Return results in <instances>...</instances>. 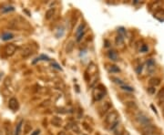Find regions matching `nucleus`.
Masks as SVG:
<instances>
[{
	"mask_svg": "<svg viewBox=\"0 0 164 135\" xmlns=\"http://www.w3.org/2000/svg\"><path fill=\"white\" fill-rule=\"evenodd\" d=\"M105 123L107 126L109 127V129L113 130L117 125L118 124V113L116 111H111L106 116Z\"/></svg>",
	"mask_w": 164,
	"mask_h": 135,
	"instance_id": "1",
	"label": "nucleus"
},
{
	"mask_svg": "<svg viewBox=\"0 0 164 135\" xmlns=\"http://www.w3.org/2000/svg\"><path fill=\"white\" fill-rule=\"evenodd\" d=\"M136 120L137 122L141 124L142 126H147V125H150L151 123V120L150 119V117L147 115L146 113H144L143 111H140L137 113L136 115Z\"/></svg>",
	"mask_w": 164,
	"mask_h": 135,
	"instance_id": "2",
	"label": "nucleus"
},
{
	"mask_svg": "<svg viewBox=\"0 0 164 135\" xmlns=\"http://www.w3.org/2000/svg\"><path fill=\"white\" fill-rule=\"evenodd\" d=\"M4 51H5V54L7 55V57H11L17 51V47L14 44H8V45H7V46L5 47Z\"/></svg>",
	"mask_w": 164,
	"mask_h": 135,
	"instance_id": "3",
	"label": "nucleus"
},
{
	"mask_svg": "<svg viewBox=\"0 0 164 135\" xmlns=\"http://www.w3.org/2000/svg\"><path fill=\"white\" fill-rule=\"evenodd\" d=\"M8 107L11 111H17L18 109H19V103H18V100L16 98H11L8 101Z\"/></svg>",
	"mask_w": 164,
	"mask_h": 135,
	"instance_id": "4",
	"label": "nucleus"
},
{
	"mask_svg": "<svg viewBox=\"0 0 164 135\" xmlns=\"http://www.w3.org/2000/svg\"><path fill=\"white\" fill-rule=\"evenodd\" d=\"M156 131V128L153 125L150 124V125H147L143 128L142 130V132H143V135H152L153 133L155 132Z\"/></svg>",
	"mask_w": 164,
	"mask_h": 135,
	"instance_id": "5",
	"label": "nucleus"
},
{
	"mask_svg": "<svg viewBox=\"0 0 164 135\" xmlns=\"http://www.w3.org/2000/svg\"><path fill=\"white\" fill-rule=\"evenodd\" d=\"M32 53H33L32 48H31L30 47L26 46V47H25V48H23V49H22L21 56L23 58H28L30 55H32Z\"/></svg>",
	"mask_w": 164,
	"mask_h": 135,
	"instance_id": "6",
	"label": "nucleus"
},
{
	"mask_svg": "<svg viewBox=\"0 0 164 135\" xmlns=\"http://www.w3.org/2000/svg\"><path fill=\"white\" fill-rule=\"evenodd\" d=\"M108 57H109V59H111L112 61H117L118 59V54H117V52L116 51H114V50H109V52H108Z\"/></svg>",
	"mask_w": 164,
	"mask_h": 135,
	"instance_id": "7",
	"label": "nucleus"
},
{
	"mask_svg": "<svg viewBox=\"0 0 164 135\" xmlns=\"http://www.w3.org/2000/svg\"><path fill=\"white\" fill-rule=\"evenodd\" d=\"M110 108H111V105H110V103H109V102H105L104 104L102 105V107L100 108V114H101V115H102V114H105L108 111H109V110H110Z\"/></svg>",
	"mask_w": 164,
	"mask_h": 135,
	"instance_id": "8",
	"label": "nucleus"
},
{
	"mask_svg": "<svg viewBox=\"0 0 164 135\" xmlns=\"http://www.w3.org/2000/svg\"><path fill=\"white\" fill-rule=\"evenodd\" d=\"M150 85L151 86V87L155 88L157 87V86H159L160 84V79L159 78H151V79H150Z\"/></svg>",
	"mask_w": 164,
	"mask_h": 135,
	"instance_id": "9",
	"label": "nucleus"
},
{
	"mask_svg": "<svg viewBox=\"0 0 164 135\" xmlns=\"http://www.w3.org/2000/svg\"><path fill=\"white\" fill-rule=\"evenodd\" d=\"M4 129H5V132L6 135H12V129H11V125L9 122H6L4 124Z\"/></svg>",
	"mask_w": 164,
	"mask_h": 135,
	"instance_id": "10",
	"label": "nucleus"
},
{
	"mask_svg": "<svg viewBox=\"0 0 164 135\" xmlns=\"http://www.w3.org/2000/svg\"><path fill=\"white\" fill-rule=\"evenodd\" d=\"M51 122H52V124L54 125V126L59 127V126H61L62 120L58 117H53L52 120H51Z\"/></svg>",
	"mask_w": 164,
	"mask_h": 135,
	"instance_id": "11",
	"label": "nucleus"
},
{
	"mask_svg": "<svg viewBox=\"0 0 164 135\" xmlns=\"http://www.w3.org/2000/svg\"><path fill=\"white\" fill-rule=\"evenodd\" d=\"M74 45H75V42L73 40H69L67 44V47H66V51L68 53H70L71 51L73 50L74 48Z\"/></svg>",
	"mask_w": 164,
	"mask_h": 135,
	"instance_id": "12",
	"label": "nucleus"
},
{
	"mask_svg": "<svg viewBox=\"0 0 164 135\" xmlns=\"http://www.w3.org/2000/svg\"><path fill=\"white\" fill-rule=\"evenodd\" d=\"M55 8H49L48 11L46 12V19H48V20H49L50 18H53V16L55 15Z\"/></svg>",
	"mask_w": 164,
	"mask_h": 135,
	"instance_id": "13",
	"label": "nucleus"
},
{
	"mask_svg": "<svg viewBox=\"0 0 164 135\" xmlns=\"http://www.w3.org/2000/svg\"><path fill=\"white\" fill-rule=\"evenodd\" d=\"M126 106L130 110H137L138 109V105L135 101H127L126 102Z\"/></svg>",
	"mask_w": 164,
	"mask_h": 135,
	"instance_id": "14",
	"label": "nucleus"
},
{
	"mask_svg": "<svg viewBox=\"0 0 164 135\" xmlns=\"http://www.w3.org/2000/svg\"><path fill=\"white\" fill-rule=\"evenodd\" d=\"M14 37V35L12 34V33H4L2 35V39L3 40H5V41H7V40H10V39H12Z\"/></svg>",
	"mask_w": 164,
	"mask_h": 135,
	"instance_id": "15",
	"label": "nucleus"
},
{
	"mask_svg": "<svg viewBox=\"0 0 164 135\" xmlns=\"http://www.w3.org/2000/svg\"><path fill=\"white\" fill-rule=\"evenodd\" d=\"M22 125H23V120H20L18 123V125H17V128H16L15 131V135H20L22 130Z\"/></svg>",
	"mask_w": 164,
	"mask_h": 135,
	"instance_id": "16",
	"label": "nucleus"
},
{
	"mask_svg": "<svg viewBox=\"0 0 164 135\" xmlns=\"http://www.w3.org/2000/svg\"><path fill=\"white\" fill-rule=\"evenodd\" d=\"M123 42H124V38H123V36L122 35H118L115 38V43H116L117 46L118 45H122Z\"/></svg>",
	"mask_w": 164,
	"mask_h": 135,
	"instance_id": "17",
	"label": "nucleus"
},
{
	"mask_svg": "<svg viewBox=\"0 0 164 135\" xmlns=\"http://www.w3.org/2000/svg\"><path fill=\"white\" fill-rule=\"evenodd\" d=\"M4 85L6 88H7V89H10L12 88V83H11V78H6L4 81Z\"/></svg>",
	"mask_w": 164,
	"mask_h": 135,
	"instance_id": "18",
	"label": "nucleus"
},
{
	"mask_svg": "<svg viewBox=\"0 0 164 135\" xmlns=\"http://www.w3.org/2000/svg\"><path fill=\"white\" fill-rule=\"evenodd\" d=\"M158 100H160V102H163L164 103V89H161L159 91V93H158Z\"/></svg>",
	"mask_w": 164,
	"mask_h": 135,
	"instance_id": "19",
	"label": "nucleus"
},
{
	"mask_svg": "<svg viewBox=\"0 0 164 135\" xmlns=\"http://www.w3.org/2000/svg\"><path fill=\"white\" fill-rule=\"evenodd\" d=\"M31 125L29 124V122H26V124L25 125V129H24V133L25 134H26V133H28L29 131H31Z\"/></svg>",
	"mask_w": 164,
	"mask_h": 135,
	"instance_id": "20",
	"label": "nucleus"
},
{
	"mask_svg": "<svg viewBox=\"0 0 164 135\" xmlns=\"http://www.w3.org/2000/svg\"><path fill=\"white\" fill-rule=\"evenodd\" d=\"M84 28H85V25H84V24L80 25V26H79L78 30H77V32H76V36H79L80 34H82V31H83Z\"/></svg>",
	"mask_w": 164,
	"mask_h": 135,
	"instance_id": "21",
	"label": "nucleus"
},
{
	"mask_svg": "<svg viewBox=\"0 0 164 135\" xmlns=\"http://www.w3.org/2000/svg\"><path fill=\"white\" fill-rule=\"evenodd\" d=\"M155 17L158 18H160V17H164V10L163 9H160V10L157 11L155 14Z\"/></svg>",
	"mask_w": 164,
	"mask_h": 135,
	"instance_id": "22",
	"label": "nucleus"
},
{
	"mask_svg": "<svg viewBox=\"0 0 164 135\" xmlns=\"http://www.w3.org/2000/svg\"><path fill=\"white\" fill-rule=\"evenodd\" d=\"M111 78H112V80H114V82L117 83V84H120V85H122V84H123V81L120 80V78H115V77H112Z\"/></svg>",
	"mask_w": 164,
	"mask_h": 135,
	"instance_id": "23",
	"label": "nucleus"
},
{
	"mask_svg": "<svg viewBox=\"0 0 164 135\" xmlns=\"http://www.w3.org/2000/svg\"><path fill=\"white\" fill-rule=\"evenodd\" d=\"M14 10H15L14 7H7L3 9V13H7V12H10V11H14Z\"/></svg>",
	"mask_w": 164,
	"mask_h": 135,
	"instance_id": "24",
	"label": "nucleus"
},
{
	"mask_svg": "<svg viewBox=\"0 0 164 135\" xmlns=\"http://www.w3.org/2000/svg\"><path fill=\"white\" fill-rule=\"evenodd\" d=\"M110 71L111 72H118L120 71V69H118L117 66H115V65H112L111 67H110Z\"/></svg>",
	"mask_w": 164,
	"mask_h": 135,
	"instance_id": "25",
	"label": "nucleus"
},
{
	"mask_svg": "<svg viewBox=\"0 0 164 135\" xmlns=\"http://www.w3.org/2000/svg\"><path fill=\"white\" fill-rule=\"evenodd\" d=\"M121 89H124V90H128V91H133L134 89L131 87H129V86H121Z\"/></svg>",
	"mask_w": 164,
	"mask_h": 135,
	"instance_id": "26",
	"label": "nucleus"
},
{
	"mask_svg": "<svg viewBox=\"0 0 164 135\" xmlns=\"http://www.w3.org/2000/svg\"><path fill=\"white\" fill-rule=\"evenodd\" d=\"M148 91H149V93H151V94H154L156 91V89L153 87H150L149 89H148Z\"/></svg>",
	"mask_w": 164,
	"mask_h": 135,
	"instance_id": "27",
	"label": "nucleus"
},
{
	"mask_svg": "<svg viewBox=\"0 0 164 135\" xmlns=\"http://www.w3.org/2000/svg\"><path fill=\"white\" fill-rule=\"evenodd\" d=\"M140 51L141 52H147L148 51V47L146 45H142V47L140 48Z\"/></svg>",
	"mask_w": 164,
	"mask_h": 135,
	"instance_id": "28",
	"label": "nucleus"
},
{
	"mask_svg": "<svg viewBox=\"0 0 164 135\" xmlns=\"http://www.w3.org/2000/svg\"><path fill=\"white\" fill-rule=\"evenodd\" d=\"M141 70H142V66L140 65V66H139V68L136 70V71H137V73H139V74H140V72H141Z\"/></svg>",
	"mask_w": 164,
	"mask_h": 135,
	"instance_id": "29",
	"label": "nucleus"
},
{
	"mask_svg": "<svg viewBox=\"0 0 164 135\" xmlns=\"http://www.w3.org/2000/svg\"><path fill=\"white\" fill-rule=\"evenodd\" d=\"M39 132H40L39 130H37V131H35L32 133V135H37V134H39Z\"/></svg>",
	"mask_w": 164,
	"mask_h": 135,
	"instance_id": "30",
	"label": "nucleus"
},
{
	"mask_svg": "<svg viewBox=\"0 0 164 135\" xmlns=\"http://www.w3.org/2000/svg\"><path fill=\"white\" fill-rule=\"evenodd\" d=\"M83 37V33H82V34H80V35L79 36V37H78V38H77V40H78V41H80V39H81V37Z\"/></svg>",
	"mask_w": 164,
	"mask_h": 135,
	"instance_id": "31",
	"label": "nucleus"
},
{
	"mask_svg": "<svg viewBox=\"0 0 164 135\" xmlns=\"http://www.w3.org/2000/svg\"><path fill=\"white\" fill-rule=\"evenodd\" d=\"M57 135H67V134H66V132H65V131H59V132L57 133Z\"/></svg>",
	"mask_w": 164,
	"mask_h": 135,
	"instance_id": "32",
	"label": "nucleus"
},
{
	"mask_svg": "<svg viewBox=\"0 0 164 135\" xmlns=\"http://www.w3.org/2000/svg\"><path fill=\"white\" fill-rule=\"evenodd\" d=\"M161 110H162V111H162V115L164 116V103L162 104V106H161Z\"/></svg>",
	"mask_w": 164,
	"mask_h": 135,
	"instance_id": "33",
	"label": "nucleus"
},
{
	"mask_svg": "<svg viewBox=\"0 0 164 135\" xmlns=\"http://www.w3.org/2000/svg\"><path fill=\"white\" fill-rule=\"evenodd\" d=\"M0 135H2V131H1V128H0Z\"/></svg>",
	"mask_w": 164,
	"mask_h": 135,
	"instance_id": "34",
	"label": "nucleus"
}]
</instances>
